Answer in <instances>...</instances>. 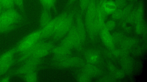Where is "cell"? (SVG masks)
<instances>
[{
  "label": "cell",
  "mask_w": 147,
  "mask_h": 82,
  "mask_svg": "<svg viewBox=\"0 0 147 82\" xmlns=\"http://www.w3.org/2000/svg\"><path fill=\"white\" fill-rule=\"evenodd\" d=\"M17 26V25H6L0 23V33L10 32L15 29Z\"/></svg>",
  "instance_id": "d6986e66"
},
{
  "label": "cell",
  "mask_w": 147,
  "mask_h": 82,
  "mask_svg": "<svg viewBox=\"0 0 147 82\" xmlns=\"http://www.w3.org/2000/svg\"><path fill=\"white\" fill-rule=\"evenodd\" d=\"M15 5L14 0H1L0 7L4 10L14 8Z\"/></svg>",
  "instance_id": "2e32d148"
},
{
  "label": "cell",
  "mask_w": 147,
  "mask_h": 82,
  "mask_svg": "<svg viewBox=\"0 0 147 82\" xmlns=\"http://www.w3.org/2000/svg\"><path fill=\"white\" fill-rule=\"evenodd\" d=\"M15 5L18 7L20 11L23 13H25L24 0H14Z\"/></svg>",
  "instance_id": "7402d4cb"
},
{
  "label": "cell",
  "mask_w": 147,
  "mask_h": 82,
  "mask_svg": "<svg viewBox=\"0 0 147 82\" xmlns=\"http://www.w3.org/2000/svg\"><path fill=\"white\" fill-rule=\"evenodd\" d=\"M112 18L115 19L123 18L122 9H117L112 14Z\"/></svg>",
  "instance_id": "44dd1931"
},
{
  "label": "cell",
  "mask_w": 147,
  "mask_h": 82,
  "mask_svg": "<svg viewBox=\"0 0 147 82\" xmlns=\"http://www.w3.org/2000/svg\"><path fill=\"white\" fill-rule=\"evenodd\" d=\"M10 80V78L9 76H6L0 79L1 82H8Z\"/></svg>",
  "instance_id": "d4e9b609"
},
{
  "label": "cell",
  "mask_w": 147,
  "mask_h": 82,
  "mask_svg": "<svg viewBox=\"0 0 147 82\" xmlns=\"http://www.w3.org/2000/svg\"><path fill=\"white\" fill-rule=\"evenodd\" d=\"M57 0H39L43 9L56 11V4Z\"/></svg>",
  "instance_id": "5bb4252c"
},
{
  "label": "cell",
  "mask_w": 147,
  "mask_h": 82,
  "mask_svg": "<svg viewBox=\"0 0 147 82\" xmlns=\"http://www.w3.org/2000/svg\"><path fill=\"white\" fill-rule=\"evenodd\" d=\"M54 65L59 67H76L80 62L79 59L76 57L54 56L53 59Z\"/></svg>",
  "instance_id": "9c48e42d"
},
{
  "label": "cell",
  "mask_w": 147,
  "mask_h": 82,
  "mask_svg": "<svg viewBox=\"0 0 147 82\" xmlns=\"http://www.w3.org/2000/svg\"><path fill=\"white\" fill-rule=\"evenodd\" d=\"M129 0L130 1L133 2V1H136V0Z\"/></svg>",
  "instance_id": "f1b7e54d"
},
{
  "label": "cell",
  "mask_w": 147,
  "mask_h": 82,
  "mask_svg": "<svg viewBox=\"0 0 147 82\" xmlns=\"http://www.w3.org/2000/svg\"><path fill=\"white\" fill-rule=\"evenodd\" d=\"M68 13L67 12H64L61 13L53 18L44 27L40 29L42 40L52 37Z\"/></svg>",
  "instance_id": "5b68a950"
},
{
  "label": "cell",
  "mask_w": 147,
  "mask_h": 82,
  "mask_svg": "<svg viewBox=\"0 0 147 82\" xmlns=\"http://www.w3.org/2000/svg\"><path fill=\"white\" fill-rule=\"evenodd\" d=\"M98 0H90L85 11V23L88 30H91L96 20V8Z\"/></svg>",
  "instance_id": "ba28073f"
},
{
  "label": "cell",
  "mask_w": 147,
  "mask_h": 82,
  "mask_svg": "<svg viewBox=\"0 0 147 82\" xmlns=\"http://www.w3.org/2000/svg\"><path fill=\"white\" fill-rule=\"evenodd\" d=\"M71 50L70 49L60 45L58 46H54L52 52L55 56L65 57L70 54Z\"/></svg>",
  "instance_id": "4fadbf2b"
},
{
  "label": "cell",
  "mask_w": 147,
  "mask_h": 82,
  "mask_svg": "<svg viewBox=\"0 0 147 82\" xmlns=\"http://www.w3.org/2000/svg\"><path fill=\"white\" fill-rule=\"evenodd\" d=\"M40 59L30 58L25 61L24 64L16 70V74L24 75L25 74L34 71L36 67L39 63Z\"/></svg>",
  "instance_id": "30bf717a"
},
{
  "label": "cell",
  "mask_w": 147,
  "mask_h": 82,
  "mask_svg": "<svg viewBox=\"0 0 147 82\" xmlns=\"http://www.w3.org/2000/svg\"><path fill=\"white\" fill-rule=\"evenodd\" d=\"M23 20L22 15L14 8L4 10L0 16V23L6 25H17Z\"/></svg>",
  "instance_id": "52a82bcc"
},
{
  "label": "cell",
  "mask_w": 147,
  "mask_h": 82,
  "mask_svg": "<svg viewBox=\"0 0 147 82\" xmlns=\"http://www.w3.org/2000/svg\"><path fill=\"white\" fill-rule=\"evenodd\" d=\"M50 11L43 9L41 12L40 18V29L44 27L52 19Z\"/></svg>",
  "instance_id": "8fae6325"
},
{
  "label": "cell",
  "mask_w": 147,
  "mask_h": 82,
  "mask_svg": "<svg viewBox=\"0 0 147 82\" xmlns=\"http://www.w3.org/2000/svg\"><path fill=\"white\" fill-rule=\"evenodd\" d=\"M24 75V80L25 81L28 82H35L37 80V75L34 71L30 72Z\"/></svg>",
  "instance_id": "e0dca14e"
},
{
  "label": "cell",
  "mask_w": 147,
  "mask_h": 82,
  "mask_svg": "<svg viewBox=\"0 0 147 82\" xmlns=\"http://www.w3.org/2000/svg\"><path fill=\"white\" fill-rule=\"evenodd\" d=\"M54 46L52 42L40 40L32 47L21 54L19 56V60L20 61L24 62L30 58L40 59L51 52Z\"/></svg>",
  "instance_id": "6da1fadb"
},
{
  "label": "cell",
  "mask_w": 147,
  "mask_h": 82,
  "mask_svg": "<svg viewBox=\"0 0 147 82\" xmlns=\"http://www.w3.org/2000/svg\"><path fill=\"white\" fill-rule=\"evenodd\" d=\"M134 9L133 4L131 3L126 5L123 9V18H126Z\"/></svg>",
  "instance_id": "ac0fdd59"
},
{
  "label": "cell",
  "mask_w": 147,
  "mask_h": 82,
  "mask_svg": "<svg viewBox=\"0 0 147 82\" xmlns=\"http://www.w3.org/2000/svg\"><path fill=\"white\" fill-rule=\"evenodd\" d=\"M107 0H98V2L99 4L101 5L105 2Z\"/></svg>",
  "instance_id": "4316f807"
},
{
  "label": "cell",
  "mask_w": 147,
  "mask_h": 82,
  "mask_svg": "<svg viewBox=\"0 0 147 82\" xmlns=\"http://www.w3.org/2000/svg\"><path fill=\"white\" fill-rule=\"evenodd\" d=\"M77 0H68L66 5L67 6H70Z\"/></svg>",
  "instance_id": "484cf974"
},
{
  "label": "cell",
  "mask_w": 147,
  "mask_h": 82,
  "mask_svg": "<svg viewBox=\"0 0 147 82\" xmlns=\"http://www.w3.org/2000/svg\"><path fill=\"white\" fill-rule=\"evenodd\" d=\"M115 25V22L112 20H111L108 22L106 24L104 25V27L108 30L113 28Z\"/></svg>",
  "instance_id": "cb8c5ba5"
},
{
  "label": "cell",
  "mask_w": 147,
  "mask_h": 82,
  "mask_svg": "<svg viewBox=\"0 0 147 82\" xmlns=\"http://www.w3.org/2000/svg\"><path fill=\"white\" fill-rule=\"evenodd\" d=\"M117 9H122L126 4V0H114Z\"/></svg>",
  "instance_id": "603a6c76"
},
{
  "label": "cell",
  "mask_w": 147,
  "mask_h": 82,
  "mask_svg": "<svg viewBox=\"0 0 147 82\" xmlns=\"http://www.w3.org/2000/svg\"><path fill=\"white\" fill-rule=\"evenodd\" d=\"M16 54L15 46L0 56V76L5 74L16 62L15 55Z\"/></svg>",
  "instance_id": "8992f818"
},
{
  "label": "cell",
  "mask_w": 147,
  "mask_h": 82,
  "mask_svg": "<svg viewBox=\"0 0 147 82\" xmlns=\"http://www.w3.org/2000/svg\"><path fill=\"white\" fill-rule=\"evenodd\" d=\"M42 38L40 29L29 34L19 41L16 46L17 54L20 55L36 44Z\"/></svg>",
  "instance_id": "7a4b0ae2"
},
{
  "label": "cell",
  "mask_w": 147,
  "mask_h": 82,
  "mask_svg": "<svg viewBox=\"0 0 147 82\" xmlns=\"http://www.w3.org/2000/svg\"><path fill=\"white\" fill-rule=\"evenodd\" d=\"M4 10L3 9L0 7V16L3 11Z\"/></svg>",
  "instance_id": "83f0119b"
},
{
  "label": "cell",
  "mask_w": 147,
  "mask_h": 82,
  "mask_svg": "<svg viewBox=\"0 0 147 82\" xmlns=\"http://www.w3.org/2000/svg\"><path fill=\"white\" fill-rule=\"evenodd\" d=\"M84 34L78 29L75 23L65 36L60 45L70 50L79 47Z\"/></svg>",
  "instance_id": "3957f363"
},
{
  "label": "cell",
  "mask_w": 147,
  "mask_h": 82,
  "mask_svg": "<svg viewBox=\"0 0 147 82\" xmlns=\"http://www.w3.org/2000/svg\"></svg>",
  "instance_id": "f546056e"
},
{
  "label": "cell",
  "mask_w": 147,
  "mask_h": 82,
  "mask_svg": "<svg viewBox=\"0 0 147 82\" xmlns=\"http://www.w3.org/2000/svg\"><path fill=\"white\" fill-rule=\"evenodd\" d=\"M80 12L82 15L84 13L90 0H79Z\"/></svg>",
  "instance_id": "ffe728a7"
},
{
  "label": "cell",
  "mask_w": 147,
  "mask_h": 82,
  "mask_svg": "<svg viewBox=\"0 0 147 82\" xmlns=\"http://www.w3.org/2000/svg\"><path fill=\"white\" fill-rule=\"evenodd\" d=\"M144 6L142 2L139 3L135 9V21L137 23L141 22L144 12Z\"/></svg>",
  "instance_id": "9a60e30c"
},
{
  "label": "cell",
  "mask_w": 147,
  "mask_h": 82,
  "mask_svg": "<svg viewBox=\"0 0 147 82\" xmlns=\"http://www.w3.org/2000/svg\"><path fill=\"white\" fill-rule=\"evenodd\" d=\"M76 11L72 10L68 13L51 37L54 40H59L67 34L74 23V18Z\"/></svg>",
  "instance_id": "277c9868"
},
{
  "label": "cell",
  "mask_w": 147,
  "mask_h": 82,
  "mask_svg": "<svg viewBox=\"0 0 147 82\" xmlns=\"http://www.w3.org/2000/svg\"><path fill=\"white\" fill-rule=\"evenodd\" d=\"M100 5L106 15H111L117 9L115 1L113 0H107Z\"/></svg>",
  "instance_id": "7c38bea8"
}]
</instances>
